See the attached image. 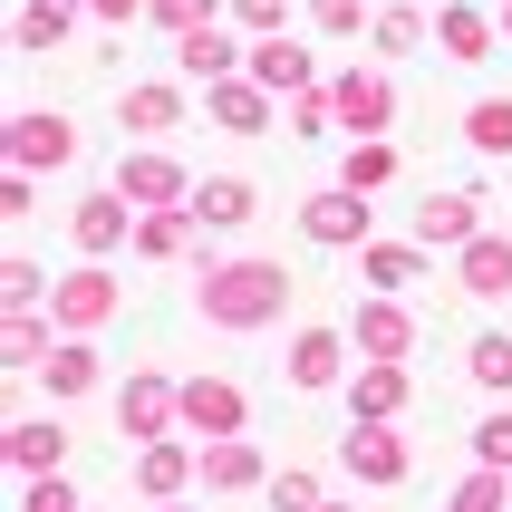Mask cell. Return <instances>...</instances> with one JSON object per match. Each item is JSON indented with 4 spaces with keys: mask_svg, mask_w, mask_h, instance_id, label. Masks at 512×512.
Returning <instances> with one entry per match:
<instances>
[{
    "mask_svg": "<svg viewBox=\"0 0 512 512\" xmlns=\"http://www.w3.org/2000/svg\"><path fill=\"white\" fill-rule=\"evenodd\" d=\"M290 271L281 261H261V252H213L203 242V261H194V310H203V329H232V339H252V329H271V319L290 310Z\"/></svg>",
    "mask_w": 512,
    "mask_h": 512,
    "instance_id": "cell-1",
    "label": "cell"
},
{
    "mask_svg": "<svg viewBox=\"0 0 512 512\" xmlns=\"http://www.w3.org/2000/svg\"><path fill=\"white\" fill-rule=\"evenodd\" d=\"M116 310H126V281H116L107 261H78V271H58V290H49L58 339H97V329H107Z\"/></svg>",
    "mask_w": 512,
    "mask_h": 512,
    "instance_id": "cell-2",
    "label": "cell"
},
{
    "mask_svg": "<svg viewBox=\"0 0 512 512\" xmlns=\"http://www.w3.org/2000/svg\"><path fill=\"white\" fill-rule=\"evenodd\" d=\"M116 435H126V445H165V435H184V377L136 368L126 387H116Z\"/></svg>",
    "mask_w": 512,
    "mask_h": 512,
    "instance_id": "cell-3",
    "label": "cell"
},
{
    "mask_svg": "<svg viewBox=\"0 0 512 512\" xmlns=\"http://www.w3.org/2000/svg\"><path fill=\"white\" fill-rule=\"evenodd\" d=\"M290 387H300V397H329V387H348V377H358V339H348V329H329V319H310V329H290Z\"/></svg>",
    "mask_w": 512,
    "mask_h": 512,
    "instance_id": "cell-4",
    "label": "cell"
},
{
    "mask_svg": "<svg viewBox=\"0 0 512 512\" xmlns=\"http://www.w3.org/2000/svg\"><path fill=\"white\" fill-rule=\"evenodd\" d=\"M107 184H116L126 203H136V213H165V203H194V174H184V155H165V145H126Z\"/></svg>",
    "mask_w": 512,
    "mask_h": 512,
    "instance_id": "cell-5",
    "label": "cell"
},
{
    "mask_svg": "<svg viewBox=\"0 0 512 512\" xmlns=\"http://www.w3.org/2000/svg\"><path fill=\"white\" fill-rule=\"evenodd\" d=\"M368 223H377V203L348 194V184H329V194L300 203V242H310V252H368V242H377Z\"/></svg>",
    "mask_w": 512,
    "mask_h": 512,
    "instance_id": "cell-6",
    "label": "cell"
},
{
    "mask_svg": "<svg viewBox=\"0 0 512 512\" xmlns=\"http://www.w3.org/2000/svg\"><path fill=\"white\" fill-rule=\"evenodd\" d=\"M339 474H348V484H368V493H397L406 474H416V445H406L397 426H348L339 435Z\"/></svg>",
    "mask_w": 512,
    "mask_h": 512,
    "instance_id": "cell-7",
    "label": "cell"
},
{
    "mask_svg": "<svg viewBox=\"0 0 512 512\" xmlns=\"http://www.w3.org/2000/svg\"><path fill=\"white\" fill-rule=\"evenodd\" d=\"M68 242H78V261L136 252V203L116 194V184H97V194H78V203H68Z\"/></svg>",
    "mask_w": 512,
    "mask_h": 512,
    "instance_id": "cell-8",
    "label": "cell"
},
{
    "mask_svg": "<svg viewBox=\"0 0 512 512\" xmlns=\"http://www.w3.org/2000/svg\"><path fill=\"white\" fill-rule=\"evenodd\" d=\"M484 184H455V194H426L416 203V232H406V242H426V252H464V242H484Z\"/></svg>",
    "mask_w": 512,
    "mask_h": 512,
    "instance_id": "cell-9",
    "label": "cell"
},
{
    "mask_svg": "<svg viewBox=\"0 0 512 512\" xmlns=\"http://www.w3.org/2000/svg\"><path fill=\"white\" fill-rule=\"evenodd\" d=\"M329 97H339V136H387L397 126V78L387 68H329Z\"/></svg>",
    "mask_w": 512,
    "mask_h": 512,
    "instance_id": "cell-10",
    "label": "cell"
},
{
    "mask_svg": "<svg viewBox=\"0 0 512 512\" xmlns=\"http://www.w3.org/2000/svg\"><path fill=\"white\" fill-rule=\"evenodd\" d=\"M184 435H194V445L252 435V397H242L232 377H184Z\"/></svg>",
    "mask_w": 512,
    "mask_h": 512,
    "instance_id": "cell-11",
    "label": "cell"
},
{
    "mask_svg": "<svg viewBox=\"0 0 512 512\" xmlns=\"http://www.w3.org/2000/svg\"><path fill=\"white\" fill-rule=\"evenodd\" d=\"M10 165H20V174L78 165V126H68L58 107H20V116H10Z\"/></svg>",
    "mask_w": 512,
    "mask_h": 512,
    "instance_id": "cell-12",
    "label": "cell"
},
{
    "mask_svg": "<svg viewBox=\"0 0 512 512\" xmlns=\"http://www.w3.org/2000/svg\"><path fill=\"white\" fill-rule=\"evenodd\" d=\"M435 49L455 58V68H484V58L503 49V10H493V0H445V10H435Z\"/></svg>",
    "mask_w": 512,
    "mask_h": 512,
    "instance_id": "cell-13",
    "label": "cell"
},
{
    "mask_svg": "<svg viewBox=\"0 0 512 512\" xmlns=\"http://www.w3.org/2000/svg\"><path fill=\"white\" fill-rule=\"evenodd\" d=\"M194 116V97H184V78H136L126 97H116V126L126 136H145V145H165L174 126Z\"/></svg>",
    "mask_w": 512,
    "mask_h": 512,
    "instance_id": "cell-14",
    "label": "cell"
},
{
    "mask_svg": "<svg viewBox=\"0 0 512 512\" xmlns=\"http://www.w3.org/2000/svg\"><path fill=\"white\" fill-rule=\"evenodd\" d=\"M194 484H203V445H194V435L136 445V493H145V503H184Z\"/></svg>",
    "mask_w": 512,
    "mask_h": 512,
    "instance_id": "cell-15",
    "label": "cell"
},
{
    "mask_svg": "<svg viewBox=\"0 0 512 512\" xmlns=\"http://www.w3.org/2000/svg\"><path fill=\"white\" fill-rule=\"evenodd\" d=\"M406 397H416V377L397 358H358V377H348V426H397Z\"/></svg>",
    "mask_w": 512,
    "mask_h": 512,
    "instance_id": "cell-16",
    "label": "cell"
},
{
    "mask_svg": "<svg viewBox=\"0 0 512 512\" xmlns=\"http://www.w3.org/2000/svg\"><path fill=\"white\" fill-rule=\"evenodd\" d=\"M242 78H261V87L290 107L300 87H329V68H319V49H300V39L281 29V39H252V68H242Z\"/></svg>",
    "mask_w": 512,
    "mask_h": 512,
    "instance_id": "cell-17",
    "label": "cell"
},
{
    "mask_svg": "<svg viewBox=\"0 0 512 512\" xmlns=\"http://www.w3.org/2000/svg\"><path fill=\"white\" fill-rule=\"evenodd\" d=\"M203 116H213L223 136H271V126H281V97L261 78H223V87H203Z\"/></svg>",
    "mask_w": 512,
    "mask_h": 512,
    "instance_id": "cell-18",
    "label": "cell"
},
{
    "mask_svg": "<svg viewBox=\"0 0 512 512\" xmlns=\"http://www.w3.org/2000/svg\"><path fill=\"white\" fill-rule=\"evenodd\" d=\"M0 455H10V474H20V484H39V474H68V426H58V416H10Z\"/></svg>",
    "mask_w": 512,
    "mask_h": 512,
    "instance_id": "cell-19",
    "label": "cell"
},
{
    "mask_svg": "<svg viewBox=\"0 0 512 512\" xmlns=\"http://www.w3.org/2000/svg\"><path fill=\"white\" fill-rule=\"evenodd\" d=\"M348 339H358V358H416V310H406V300H358V319H348Z\"/></svg>",
    "mask_w": 512,
    "mask_h": 512,
    "instance_id": "cell-20",
    "label": "cell"
},
{
    "mask_svg": "<svg viewBox=\"0 0 512 512\" xmlns=\"http://www.w3.org/2000/svg\"><path fill=\"white\" fill-rule=\"evenodd\" d=\"M252 68V49L232 39V29H194V39H174V78L184 87H223V78H242Z\"/></svg>",
    "mask_w": 512,
    "mask_h": 512,
    "instance_id": "cell-21",
    "label": "cell"
},
{
    "mask_svg": "<svg viewBox=\"0 0 512 512\" xmlns=\"http://www.w3.org/2000/svg\"><path fill=\"white\" fill-rule=\"evenodd\" d=\"M261 213V184L252 174H203L194 184V223H203V242H213V232H242Z\"/></svg>",
    "mask_w": 512,
    "mask_h": 512,
    "instance_id": "cell-22",
    "label": "cell"
},
{
    "mask_svg": "<svg viewBox=\"0 0 512 512\" xmlns=\"http://www.w3.org/2000/svg\"><path fill=\"white\" fill-rule=\"evenodd\" d=\"M136 261H203V223H194V203L136 213Z\"/></svg>",
    "mask_w": 512,
    "mask_h": 512,
    "instance_id": "cell-23",
    "label": "cell"
},
{
    "mask_svg": "<svg viewBox=\"0 0 512 512\" xmlns=\"http://www.w3.org/2000/svg\"><path fill=\"white\" fill-rule=\"evenodd\" d=\"M455 290L464 300H512V232H484L455 252Z\"/></svg>",
    "mask_w": 512,
    "mask_h": 512,
    "instance_id": "cell-24",
    "label": "cell"
},
{
    "mask_svg": "<svg viewBox=\"0 0 512 512\" xmlns=\"http://www.w3.org/2000/svg\"><path fill=\"white\" fill-rule=\"evenodd\" d=\"M78 10H87V0H20V20H10V49H20V58L68 49V39H78Z\"/></svg>",
    "mask_w": 512,
    "mask_h": 512,
    "instance_id": "cell-25",
    "label": "cell"
},
{
    "mask_svg": "<svg viewBox=\"0 0 512 512\" xmlns=\"http://www.w3.org/2000/svg\"><path fill=\"white\" fill-rule=\"evenodd\" d=\"M49 358H58V319L49 310H10L0 319V368L10 377H39Z\"/></svg>",
    "mask_w": 512,
    "mask_h": 512,
    "instance_id": "cell-26",
    "label": "cell"
},
{
    "mask_svg": "<svg viewBox=\"0 0 512 512\" xmlns=\"http://www.w3.org/2000/svg\"><path fill=\"white\" fill-rule=\"evenodd\" d=\"M203 493H271V464H261L252 435H223V445H203Z\"/></svg>",
    "mask_w": 512,
    "mask_h": 512,
    "instance_id": "cell-27",
    "label": "cell"
},
{
    "mask_svg": "<svg viewBox=\"0 0 512 512\" xmlns=\"http://www.w3.org/2000/svg\"><path fill=\"white\" fill-rule=\"evenodd\" d=\"M426 242H368V252H358V281L377 290V300H406V290L426 281Z\"/></svg>",
    "mask_w": 512,
    "mask_h": 512,
    "instance_id": "cell-28",
    "label": "cell"
},
{
    "mask_svg": "<svg viewBox=\"0 0 512 512\" xmlns=\"http://www.w3.org/2000/svg\"><path fill=\"white\" fill-rule=\"evenodd\" d=\"M39 377H49V406H78V397L107 387V358H97V339H58V358Z\"/></svg>",
    "mask_w": 512,
    "mask_h": 512,
    "instance_id": "cell-29",
    "label": "cell"
},
{
    "mask_svg": "<svg viewBox=\"0 0 512 512\" xmlns=\"http://www.w3.org/2000/svg\"><path fill=\"white\" fill-rule=\"evenodd\" d=\"M339 184H348V194H387V184H397V136H348Z\"/></svg>",
    "mask_w": 512,
    "mask_h": 512,
    "instance_id": "cell-30",
    "label": "cell"
},
{
    "mask_svg": "<svg viewBox=\"0 0 512 512\" xmlns=\"http://www.w3.org/2000/svg\"><path fill=\"white\" fill-rule=\"evenodd\" d=\"M426 39H435V10H416V0H387V10H377V29H368L377 58H416Z\"/></svg>",
    "mask_w": 512,
    "mask_h": 512,
    "instance_id": "cell-31",
    "label": "cell"
},
{
    "mask_svg": "<svg viewBox=\"0 0 512 512\" xmlns=\"http://www.w3.org/2000/svg\"><path fill=\"white\" fill-rule=\"evenodd\" d=\"M464 145H474L484 165H503L512 155V97H474V107H464Z\"/></svg>",
    "mask_w": 512,
    "mask_h": 512,
    "instance_id": "cell-32",
    "label": "cell"
},
{
    "mask_svg": "<svg viewBox=\"0 0 512 512\" xmlns=\"http://www.w3.org/2000/svg\"><path fill=\"white\" fill-rule=\"evenodd\" d=\"M464 377H474L484 397H512V329H484V339L464 348Z\"/></svg>",
    "mask_w": 512,
    "mask_h": 512,
    "instance_id": "cell-33",
    "label": "cell"
},
{
    "mask_svg": "<svg viewBox=\"0 0 512 512\" xmlns=\"http://www.w3.org/2000/svg\"><path fill=\"white\" fill-rule=\"evenodd\" d=\"M49 271H39V261H29V252H10V261H0V310H49Z\"/></svg>",
    "mask_w": 512,
    "mask_h": 512,
    "instance_id": "cell-34",
    "label": "cell"
},
{
    "mask_svg": "<svg viewBox=\"0 0 512 512\" xmlns=\"http://www.w3.org/2000/svg\"><path fill=\"white\" fill-rule=\"evenodd\" d=\"M445 512H512V474H493V464H474L455 493H445Z\"/></svg>",
    "mask_w": 512,
    "mask_h": 512,
    "instance_id": "cell-35",
    "label": "cell"
},
{
    "mask_svg": "<svg viewBox=\"0 0 512 512\" xmlns=\"http://www.w3.org/2000/svg\"><path fill=\"white\" fill-rule=\"evenodd\" d=\"M223 10H232V0H155L145 20L165 29V39H194V29H223Z\"/></svg>",
    "mask_w": 512,
    "mask_h": 512,
    "instance_id": "cell-36",
    "label": "cell"
},
{
    "mask_svg": "<svg viewBox=\"0 0 512 512\" xmlns=\"http://www.w3.org/2000/svg\"><path fill=\"white\" fill-rule=\"evenodd\" d=\"M281 126H290V136H300V145H319V136H329V126H339V97H329V87H300V97H290V107H281Z\"/></svg>",
    "mask_w": 512,
    "mask_h": 512,
    "instance_id": "cell-37",
    "label": "cell"
},
{
    "mask_svg": "<svg viewBox=\"0 0 512 512\" xmlns=\"http://www.w3.org/2000/svg\"><path fill=\"white\" fill-rule=\"evenodd\" d=\"M329 503V484H319L310 464H281V474H271V512H319Z\"/></svg>",
    "mask_w": 512,
    "mask_h": 512,
    "instance_id": "cell-38",
    "label": "cell"
},
{
    "mask_svg": "<svg viewBox=\"0 0 512 512\" xmlns=\"http://www.w3.org/2000/svg\"><path fill=\"white\" fill-rule=\"evenodd\" d=\"M310 29L319 39H358V29H377V10L368 0H310Z\"/></svg>",
    "mask_w": 512,
    "mask_h": 512,
    "instance_id": "cell-39",
    "label": "cell"
},
{
    "mask_svg": "<svg viewBox=\"0 0 512 512\" xmlns=\"http://www.w3.org/2000/svg\"><path fill=\"white\" fill-rule=\"evenodd\" d=\"M474 464H493V474H512V406H493L484 426H474Z\"/></svg>",
    "mask_w": 512,
    "mask_h": 512,
    "instance_id": "cell-40",
    "label": "cell"
},
{
    "mask_svg": "<svg viewBox=\"0 0 512 512\" xmlns=\"http://www.w3.org/2000/svg\"><path fill=\"white\" fill-rule=\"evenodd\" d=\"M20 512H87V503L68 474H39V484H20Z\"/></svg>",
    "mask_w": 512,
    "mask_h": 512,
    "instance_id": "cell-41",
    "label": "cell"
},
{
    "mask_svg": "<svg viewBox=\"0 0 512 512\" xmlns=\"http://www.w3.org/2000/svg\"><path fill=\"white\" fill-rule=\"evenodd\" d=\"M290 10H300V0H232V20L252 29V39H281V29H290Z\"/></svg>",
    "mask_w": 512,
    "mask_h": 512,
    "instance_id": "cell-42",
    "label": "cell"
},
{
    "mask_svg": "<svg viewBox=\"0 0 512 512\" xmlns=\"http://www.w3.org/2000/svg\"><path fill=\"white\" fill-rule=\"evenodd\" d=\"M0 213H10V223H20V213H39V174H20V165L0 174Z\"/></svg>",
    "mask_w": 512,
    "mask_h": 512,
    "instance_id": "cell-43",
    "label": "cell"
},
{
    "mask_svg": "<svg viewBox=\"0 0 512 512\" xmlns=\"http://www.w3.org/2000/svg\"><path fill=\"white\" fill-rule=\"evenodd\" d=\"M155 0H87V20H107V29H136Z\"/></svg>",
    "mask_w": 512,
    "mask_h": 512,
    "instance_id": "cell-44",
    "label": "cell"
},
{
    "mask_svg": "<svg viewBox=\"0 0 512 512\" xmlns=\"http://www.w3.org/2000/svg\"><path fill=\"white\" fill-rule=\"evenodd\" d=\"M503 49H512V0H503Z\"/></svg>",
    "mask_w": 512,
    "mask_h": 512,
    "instance_id": "cell-45",
    "label": "cell"
},
{
    "mask_svg": "<svg viewBox=\"0 0 512 512\" xmlns=\"http://www.w3.org/2000/svg\"><path fill=\"white\" fill-rule=\"evenodd\" d=\"M155 512H203V503H155Z\"/></svg>",
    "mask_w": 512,
    "mask_h": 512,
    "instance_id": "cell-46",
    "label": "cell"
},
{
    "mask_svg": "<svg viewBox=\"0 0 512 512\" xmlns=\"http://www.w3.org/2000/svg\"><path fill=\"white\" fill-rule=\"evenodd\" d=\"M416 10H445V0H416Z\"/></svg>",
    "mask_w": 512,
    "mask_h": 512,
    "instance_id": "cell-47",
    "label": "cell"
},
{
    "mask_svg": "<svg viewBox=\"0 0 512 512\" xmlns=\"http://www.w3.org/2000/svg\"><path fill=\"white\" fill-rule=\"evenodd\" d=\"M319 512H348V503H319Z\"/></svg>",
    "mask_w": 512,
    "mask_h": 512,
    "instance_id": "cell-48",
    "label": "cell"
},
{
    "mask_svg": "<svg viewBox=\"0 0 512 512\" xmlns=\"http://www.w3.org/2000/svg\"><path fill=\"white\" fill-rule=\"evenodd\" d=\"M493 10H503V0H493Z\"/></svg>",
    "mask_w": 512,
    "mask_h": 512,
    "instance_id": "cell-49",
    "label": "cell"
}]
</instances>
